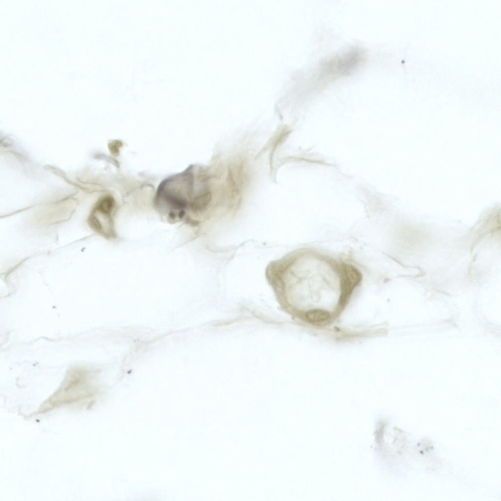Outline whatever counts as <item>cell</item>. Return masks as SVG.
I'll return each instance as SVG.
<instances>
[{
    "label": "cell",
    "instance_id": "2",
    "mask_svg": "<svg viewBox=\"0 0 501 501\" xmlns=\"http://www.w3.org/2000/svg\"><path fill=\"white\" fill-rule=\"evenodd\" d=\"M329 312L322 309H312L306 313V317L309 321L312 322H322L328 319Z\"/></svg>",
    "mask_w": 501,
    "mask_h": 501
},
{
    "label": "cell",
    "instance_id": "1",
    "mask_svg": "<svg viewBox=\"0 0 501 501\" xmlns=\"http://www.w3.org/2000/svg\"><path fill=\"white\" fill-rule=\"evenodd\" d=\"M266 279L278 295L300 300H336L344 306L363 280L353 263L313 248H302L271 261Z\"/></svg>",
    "mask_w": 501,
    "mask_h": 501
}]
</instances>
